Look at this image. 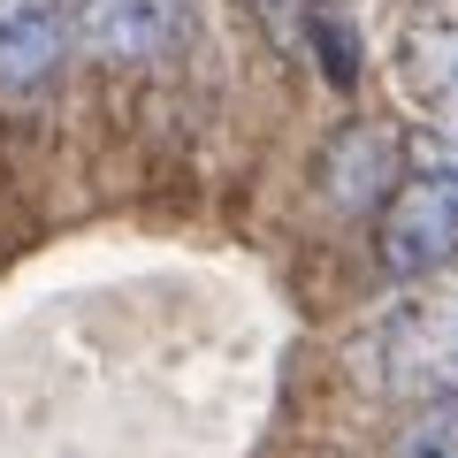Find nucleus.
I'll use <instances>...</instances> for the list:
<instances>
[{
    "label": "nucleus",
    "instance_id": "f257e3e1",
    "mask_svg": "<svg viewBox=\"0 0 458 458\" xmlns=\"http://www.w3.org/2000/svg\"><path fill=\"white\" fill-rule=\"evenodd\" d=\"M360 375L412 412L458 397V276H420L360 328Z\"/></svg>",
    "mask_w": 458,
    "mask_h": 458
},
{
    "label": "nucleus",
    "instance_id": "f03ea898",
    "mask_svg": "<svg viewBox=\"0 0 458 458\" xmlns=\"http://www.w3.org/2000/svg\"><path fill=\"white\" fill-rule=\"evenodd\" d=\"M375 252L405 283L458 260V176L451 168H412V176L390 183V199L375 207Z\"/></svg>",
    "mask_w": 458,
    "mask_h": 458
},
{
    "label": "nucleus",
    "instance_id": "7ed1b4c3",
    "mask_svg": "<svg viewBox=\"0 0 458 458\" xmlns=\"http://www.w3.org/2000/svg\"><path fill=\"white\" fill-rule=\"evenodd\" d=\"M69 31L107 62H161L183 38V0H69Z\"/></svg>",
    "mask_w": 458,
    "mask_h": 458
},
{
    "label": "nucleus",
    "instance_id": "20e7f679",
    "mask_svg": "<svg viewBox=\"0 0 458 458\" xmlns=\"http://www.w3.org/2000/svg\"><path fill=\"white\" fill-rule=\"evenodd\" d=\"M69 38V0H0V92H38Z\"/></svg>",
    "mask_w": 458,
    "mask_h": 458
},
{
    "label": "nucleus",
    "instance_id": "39448f33",
    "mask_svg": "<svg viewBox=\"0 0 458 458\" xmlns=\"http://www.w3.org/2000/svg\"><path fill=\"white\" fill-rule=\"evenodd\" d=\"M397 69H405V84L428 99V107L458 114V0H436V8H420V16L405 23Z\"/></svg>",
    "mask_w": 458,
    "mask_h": 458
},
{
    "label": "nucleus",
    "instance_id": "423d86ee",
    "mask_svg": "<svg viewBox=\"0 0 458 458\" xmlns=\"http://www.w3.org/2000/svg\"><path fill=\"white\" fill-rule=\"evenodd\" d=\"M397 161H405V146H397L390 131H375V123L344 131L336 146H328V199H336V207H382L390 183H397Z\"/></svg>",
    "mask_w": 458,
    "mask_h": 458
},
{
    "label": "nucleus",
    "instance_id": "0eeeda50",
    "mask_svg": "<svg viewBox=\"0 0 458 458\" xmlns=\"http://www.w3.org/2000/svg\"><path fill=\"white\" fill-rule=\"evenodd\" d=\"M397 458H458V397L412 412L405 436H397Z\"/></svg>",
    "mask_w": 458,
    "mask_h": 458
},
{
    "label": "nucleus",
    "instance_id": "6e6552de",
    "mask_svg": "<svg viewBox=\"0 0 458 458\" xmlns=\"http://www.w3.org/2000/svg\"><path fill=\"white\" fill-rule=\"evenodd\" d=\"M252 8H260L267 38H283V47H298V38H306V23L321 16L328 0H252Z\"/></svg>",
    "mask_w": 458,
    "mask_h": 458
}]
</instances>
